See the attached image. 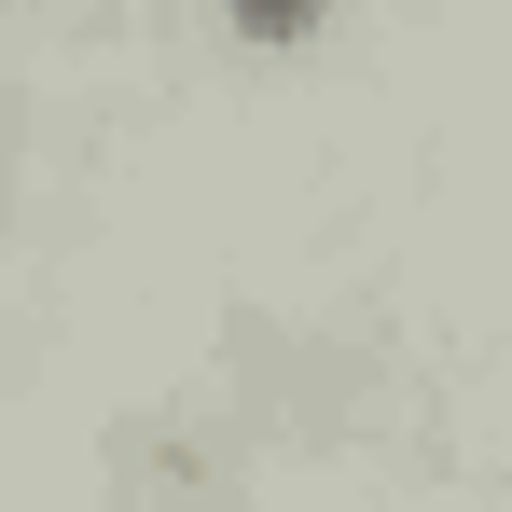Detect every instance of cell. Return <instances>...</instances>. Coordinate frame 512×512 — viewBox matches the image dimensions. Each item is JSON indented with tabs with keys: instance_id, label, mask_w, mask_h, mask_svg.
I'll return each instance as SVG.
<instances>
[{
	"instance_id": "6da1fadb",
	"label": "cell",
	"mask_w": 512,
	"mask_h": 512,
	"mask_svg": "<svg viewBox=\"0 0 512 512\" xmlns=\"http://www.w3.org/2000/svg\"><path fill=\"white\" fill-rule=\"evenodd\" d=\"M236 14H250V28H305L319 0H236Z\"/></svg>"
}]
</instances>
